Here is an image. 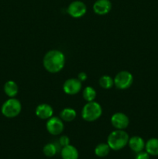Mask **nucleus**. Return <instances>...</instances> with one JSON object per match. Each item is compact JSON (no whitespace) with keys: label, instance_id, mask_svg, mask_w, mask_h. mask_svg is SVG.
<instances>
[{"label":"nucleus","instance_id":"1","mask_svg":"<svg viewBox=\"0 0 158 159\" xmlns=\"http://www.w3.org/2000/svg\"><path fill=\"white\" fill-rule=\"evenodd\" d=\"M66 62V57L62 51L51 50L44 55L43 65L45 69L50 73H57L64 68Z\"/></svg>","mask_w":158,"mask_h":159},{"label":"nucleus","instance_id":"2","mask_svg":"<svg viewBox=\"0 0 158 159\" xmlns=\"http://www.w3.org/2000/svg\"><path fill=\"white\" fill-rule=\"evenodd\" d=\"M129 137L123 130H117L111 132L108 136L107 144L112 150L119 151L128 144Z\"/></svg>","mask_w":158,"mask_h":159},{"label":"nucleus","instance_id":"3","mask_svg":"<svg viewBox=\"0 0 158 159\" xmlns=\"http://www.w3.org/2000/svg\"><path fill=\"white\" fill-rule=\"evenodd\" d=\"M102 114V108L100 104L94 101L88 102L81 110V116L87 122H93L99 119Z\"/></svg>","mask_w":158,"mask_h":159},{"label":"nucleus","instance_id":"4","mask_svg":"<svg viewBox=\"0 0 158 159\" xmlns=\"http://www.w3.org/2000/svg\"><path fill=\"white\" fill-rule=\"evenodd\" d=\"M22 110L21 102L15 98H10L2 104L1 112L7 118L16 117Z\"/></svg>","mask_w":158,"mask_h":159},{"label":"nucleus","instance_id":"5","mask_svg":"<svg viewBox=\"0 0 158 159\" xmlns=\"http://www.w3.org/2000/svg\"><path fill=\"white\" fill-rule=\"evenodd\" d=\"M133 82V76L127 71H119L114 79V85L119 89H126Z\"/></svg>","mask_w":158,"mask_h":159},{"label":"nucleus","instance_id":"6","mask_svg":"<svg viewBox=\"0 0 158 159\" xmlns=\"http://www.w3.org/2000/svg\"><path fill=\"white\" fill-rule=\"evenodd\" d=\"M46 128L51 135H59L63 132L64 125L60 117L51 116L46 122Z\"/></svg>","mask_w":158,"mask_h":159},{"label":"nucleus","instance_id":"7","mask_svg":"<svg viewBox=\"0 0 158 159\" xmlns=\"http://www.w3.org/2000/svg\"><path fill=\"white\" fill-rule=\"evenodd\" d=\"M67 12L73 18H80L86 13V5L81 1H74L68 6Z\"/></svg>","mask_w":158,"mask_h":159},{"label":"nucleus","instance_id":"8","mask_svg":"<svg viewBox=\"0 0 158 159\" xmlns=\"http://www.w3.org/2000/svg\"><path fill=\"white\" fill-rule=\"evenodd\" d=\"M82 87L81 82L78 79H69L64 82L63 85V90L68 95L77 94Z\"/></svg>","mask_w":158,"mask_h":159},{"label":"nucleus","instance_id":"9","mask_svg":"<svg viewBox=\"0 0 158 159\" xmlns=\"http://www.w3.org/2000/svg\"><path fill=\"white\" fill-rule=\"evenodd\" d=\"M111 124L117 130H124L129 126V120L125 113L118 112L112 116Z\"/></svg>","mask_w":158,"mask_h":159},{"label":"nucleus","instance_id":"10","mask_svg":"<svg viewBox=\"0 0 158 159\" xmlns=\"http://www.w3.org/2000/svg\"><path fill=\"white\" fill-rule=\"evenodd\" d=\"M112 9V3L109 0H97L93 5V10L98 15H105Z\"/></svg>","mask_w":158,"mask_h":159},{"label":"nucleus","instance_id":"11","mask_svg":"<svg viewBox=\"0 0 158 159\" xmlns=\"http://www.w3.org/2000/svg\"><path fill=\"white\" fill-rule=\"evenodd\" d=\"M37 116L41 120H48L54 115V110L49 104L42 103L37 107L35 110Z\"/></svg>","mask_w":158,"mask_h":159},{"label":"nucleus","instance_id":"12","mask_svg":"<svg viewBox=\"0 0 158 159\" xmlns=\"http://www.w3.org/2000/svg\"><path fill=\"white\" fill-rule=\"evenodd\" d=\"M128 144L131 150L136 153L142 152L145 148V143H144L143 139L139 136H133L130 138Z\"/></svg>","mask_w":158,"mask_h":159},{"label":"nucleus","instance_id":"13","mask_svg":"<svg viewBox=\"0 0 158 159\" xmlns=\"http://www.w3.org/2000/svg\"><path fill=\"white\" fill-rule=\"evenodd\" d=\"M60 155L62 159H78L79 156L77 149L71 144L63 147Z\"/></svg>","mask_w":158,"mask_h":159},{"label":"nucleus","instance_id":"14","mask_svg":"<svg viewBox=\"0 0 158 159\" xmlns=\"http://www.w3.org/2000/svg\"><path fill=\"white\" fill-rule=\"evenodd\" d=\"M19 88L17 85L16 82L14 81L9 80L6 82L4 85V92L10 98H13L18 94Z\"/></svg>","mask_w":158,"mask_h":159},{"label":"nucleus","instance_id":"15","mask_svg":"<svg viewBox=\"0 0 158 159\" xmlns=\"http://www.w3.org/2000/svg\"><path fill=\"white\" fill-rule=\"evenodd\" d=\"M146 151L150 155L156 156L158 155V139L151 138L145 144Z\"/></svg>","mask_w":158,"mask_h":159},{"label":"nucleus","instance_id":"16","mask_svg":"<svg viewBox=\"0 0 158 159\" xmlns=\"http://www.w3.org/2000/svg\"><path fill=\"white\" fill-rule=\"evenodd\" d=\"M60 116L62 120H64L66 122H71L76 118L77 113H76L75 110L68 107V108H64L60 112Z\"/></svg>","mask_w":158,"mask_h":159},{"label":"nucleus","instance_id":"17","mask_svg":"<svg viewBox=\"0 0 158 159\" xmlns=\"http://www.w3.org/2000/svg\"><path fill=\"white\" fill-rule=\"evenodd\" d=\"M110 149L111 148L108 144L101 143L96 146L95 149H94V154H95L96 156L99 157V158H104L108 155Z\"/></svg>","mask_w":158,"mask_h":159},{"label":"nucleus","instance_id":"18","mask_svg":"<svg viewBox=\"0 0 158 159\" xmlns=\"http://www.w3.org/2000/svg\"><path fill=\"white\" fill-rule=\"evenodd\" d=\"M97 93L94 88L91 86H87L83 91V98L87 102H91L95 99Z\"/></svg>","mask_w":158,"mask_h":159},{"label":"nucleus","instance_id":"19","mask_svg":"<svg viewBox=\"0 0 158 159\" xmlns=\"http://www.w3.org/2000/svg\"><path fill=\"white\" fill-rule=\"evenodd\" d=\"M99 85L102 89H109L114 85V79L109 75H103L99 79Z\"/></svg>","mask_w":158,"mask_h":159},{"label":"nucleus","instance_id":"20","mask_svg":"<svg viewBox=\"0 0 158 159\" xmlns=\"http://www.w3.org/2000/svg\"><path fill=\"white\" fill-rule=\"evenodd\" d=\"M57 147H56L55 144H52V143L46 144L43 148V154H44L46 157H48V158H51V157L54 156V155L57 154Z\"/></svg>","mask_w":158,"mask_h":159},{"label":"nucleus","instance_id":"21","mask_svg":"<svg viewBox=\"0 0 158 159\" xmlns=\"http://www.w3.org/2000/svg\"><path fill=\"white\" fill-rule=\"evenodd\" d=\"M59 143H60V145L62 147H65V146H68L70 144V139L68 136L66 135H63L59 139Z\"/></svg>","mask_w":158,"mask_h":159},{"label":"nucleus","instance_id":"22","mask_svg":"<svg viewBox=\"0 0 158 159\" xmlns=\"http://www.w3.org/2000/svg\"><path fill=\"white\" fill-rule=\"evenodd\" d=\"M135 159H150V155L147 152H140L137 153Z\"/></svg>","mask_w":158,"mask_h":159},{"label":"nucleus","instance_id":"23","mask_svg":"<svg viewBox=\"0 0 158 159\" xmlns=\"http://www.w3.org/2000/svg\"><path fill=\"white\" fill-rule=\"evenodd\" d=\"M77 79L81 81V82H84V81H86L88 79V75L85 72H80L77 75Z\"/></svg>","mask_w":158,"mask_h":159}]
</instances>
